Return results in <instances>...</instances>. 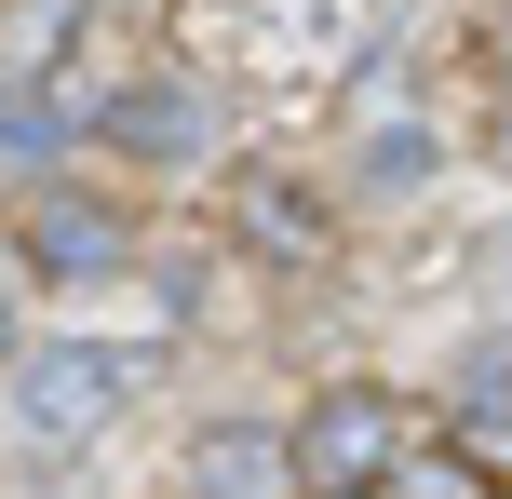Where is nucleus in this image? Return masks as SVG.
I'll use <instances>...</instances> for the list:
<instances>
[{
    "mask_svg": "<svg viewBox=\"0 0 512 499\" xmlns=\"http://www.w3.org/2000/svg\"><path fill=\"white\" fill-rule=\"evenodd\" d=\"M135 392H149V351L135 338H54V351L14 365V419L0 432H14V459H81Z\"/></svg>",
    "mask_w": 512,
    "mask_h": 499,
    "instance_id": "nucleus-1",
    "label": "nucleus"
},
{
    "mask_svg": "<svg viewBox=\"0 0 512 499\" xmlns=\"http://www.w3.org/2000/svg\"><path fill=\"white\" fill-rule=\"evenodd\" d=\"M189 499H310V486L270 419H203L189 432Z\"/></svg>",
    "mask_w": 512,
    "mask_h": 499,
    "instance_id": "nucleus-8",
    "label": "nucleus"
},
{
    "mask_svg": "<svg viewBox=\"0 0 512 499\" xmlns=\"http://www.w3.org/2000/svg\"><path fill=\"white\" fill-rule=\"evenodd\" d=\"M68 135H81V108H54L41 81H0V162H14V176H41Z\"/></svg>",
    "mask_w": 512,
    "mask_h": 499,
    "instance_id": "nucleus-10",
    "label": "nucleus"
},
{
    "mask_svg": "<svg viewBox=\"0 0 512 499\" xmlns=\"http://www.w3.org/2000/svg\"><path fill=\"white\" fill-rule=\"evenodd\" d=\"M81 27H95V0H0V81H54Z\"/></svg>",
    "mask_w": 512,
    "mask_h": 499,
    "instance_id": "nucleus-9",
    "label": "nucleus"
},
{
    "mask_svg": "<svg viewBox=\"0 0 512 499\" xmlns=\"http://www.w3.org/2000/svg\"><path fill=\"white\" fill-rule=\"evenodd\" d=\"M351 176L378 189V203H418V189L445 176V135L418 122V95L378 68V95H364V135H351Z\"/></svg>",
    "mask_w": 512,
    "mask_h": 499,
    "instance_id": "nucleus-7",
    "label": "nucleus"
},
{
    "mask_svg": "<svg viewBox=\"0 0 512 499\" xmlns=\"http://www.w3.org/2000/svg\"><path fill=\"white\" fill-rule=\"evenodd\" d=\"M230 243H243V257H270V270H324V257H337V216L310 203V176L243 162V176H230Z\"/></svg>",
    "mask_w": 512,
    "mask_h": 499,
    "instance_id": "nucleus-4",
    "label": "nucleus"
},
{
    "mask_svg": "<svg viewBox=\"0 0 512 499\" xmlns=\"http://www.w3.org/2000/svg\"><path fill=\"white\" fill-rule=\"evenodd\" d=\"M95 135L135 162V176H189V162L216 149V95L189 68H149V81H122V95L95 108Z\"/></svg>",
    "mask_w": 512,
    "mask_h": 499,
    "instance_id": "nucleus-3",
    "label": "nucleus"
},
{
    "mask_svg": "<svg viewBox=\"0 0 512 499\" xmlns=\"http://www.w3.org/2000/svg\"><path fill=\"white\" fill-rule=\"evenodd\" d=\"M27 270L41 284H108V270H135V216L95 203V189H41L27 203Z\"/></svg>",
    "mask_w": 512,
    "mask_h": 499,
    "instance_id": "nucleus-5",
    "label": "nucleus"
},
{
    "mask_svg": "<svg viewBox=\"0 0 512 499\" xmlns=\"http://www.w3.org/2000/svg\"><path fill=\"white\" fill-rule=\"evenodd\" d=\"M445 459H472L486 486H512V338H472L445 365Z\"/></svg>",
    "mask_w": 512,
    "mask_h": 499,
    "instance_id": "nucleus-6",
    "label": "nucleus"
},
{
    "mask_svg": "<svg viewBox=\"0 0 512 499\" xmlns=\"http://www.w3.org/2000/svg\"><path fill=\"white\" fill-rule=\"evenodd\" d=\"M297 486L310 499H391L405 486V405L378 392V378H337V392H310L297 405Z\"/></svg>",
    "mask_w": 512,
    "mask_h": 499,
    "instance_id": "nucleus-2",
    "label": "nucleus"
}]
</instances>
